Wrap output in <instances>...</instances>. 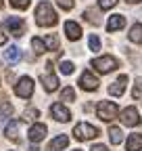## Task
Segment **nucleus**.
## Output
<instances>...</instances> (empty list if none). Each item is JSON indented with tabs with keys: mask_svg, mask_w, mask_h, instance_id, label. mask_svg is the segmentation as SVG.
I'll return each instance as SVG.
<instances>
[{
	"mask_svg": "<svg viewBox=\"0 0 142 151\" xmlns=\"http://www.w3.org/2000/svg\"><path fill=\"white\" fill-rule=\"evenodd\" d=\"M0 111H2L4 116H11V113H13V107H11L9 103H4V105H0Z\"/></svg>",
	"mask_w": 142,
	"mask_h": 151,
	"instance_id": "obj_31",
	"label": "nucleus"
},
{
	"mask_svg": "<svg viewBox=\"0 0 142 151\" xmlns=\"http://www.w3.org/2000/svg\"><path fill=\"white\" fill-rule=\"evenodd\" d=\"M121 122L126 126H138L140 124V116H138V109L136 107H126L121 111Z\"/></svg>",
	"mask_w": 142,
	"mask_h": 151,
	"instance_id": "obj_7",
	"label": "nucleus"
},
{
	"mask_svg": "<svg viewBox=\"0 0 142 151\" xmlns=\"http://www.w3.org/2000/svg\"><path fill=\"white\" fill-rule=\"evenodd\" d=\"M117 105L113 103V101H100L98 105H96V116L102 120V122H111V120H115L117 118Z\"/></svg>",
	"mask_w": 142,
	"mask_h": 151,
	"instance_id": "obj_2",
	"label": "nucleus"
},
{
	"mask_svg": "<svg viewBox=\"0 0 142 151\" xmlns=\"http://www.w3.org/2000/svg\"><path fill=\"white\" fill-rule=\"evenodd\" d=\"M57 21H59L57 11L52 9V4L48 2V0H42V2L38 4V9H36V23H38L40 27H50Z\"/></svg>",
	"mask_w": 142,
	"mask_h": 151,
	"instance_id": "obj_1",
	"label": "nucleus"
},
{
	"mask_svg": "<svg viewBox=\"0 0 142 151\" xmlns=\"http://www.w3.org/2000/svg\"><path fill=\"white\" fill-rule=\"evenodd\" d=\"M67 145H69V137H67V134H59L57 139L50 141L48 149H50V151H61V149H65Z\"/></svg>",
	"mask_w": 142,
	"mask_h": 151,
	"instance_id": "obj_16",
	"label": "nucleus"
},
{
	"mask_svg": "<svg viewBox=\"0 0 142 151\" xmlns=\"http://www.w3.org/2000/svg\"><path fill=\"white\" fill-rule=\"evenodd\" d=\"M4 27H9L15 38H21L23 36V19L21 17H9L4 21Z\"/></svg>",
	"mask_w": 142,
	"mask_h": 151,
	"instance_id": "obj_8",
	"label": "nucleus"
},
{
	"mask_svg": "<svg viewBox=\"0 0 142 151\" xmlns=\"http://www.w3.org/2000/svg\"><path fill=\"white\" fill-rule=\"evenodd\" d=\"M117 4V0H98V6L102 9V11H107V9H113Z\"/></svg>",
	"mask_w": 142,
	"mask_h": 151,
	"instance_id": "obj_28",
	"label": "nucleus"
},
{
	"mask_svg": "<svg viewBox=\"0 0 142 151\" xmlns=\"http://www.w3.org/2000/svg\"><path fill=\"white\" fill-rule=\"evenodd\" d=\"M46 50H59V38L55 36V34H50V36H46Z\"/></svg>",
	"mask_w": 142,
	"mask_h": 151,
	"instance_id": "obj_21",
	"label": "nucleus"
},
{
	"mask_svg": "<svg viewBox=\"0 0 142 151\" xmlns=\"http://www.w3.org/2000/svg\"><path fill=\"white\" fill-rule=\"evenodd\" d=\"M59 69H61V73H65V76H69V73H73V63L71 61H61V65H59Z\"/></svg>",
	"mask_w": 142,
	"mask_h": 151,
	"instance_id": "obj_25",
	"label": "nucleus"
},
{
	"mask_svg": "<svg viewBox=\"0 0 142 151\" xmlns=\"http://www.w3.org/2000/svg\"><path fill=\"white\" fill-rule=\"evenodd\" d=\"M15 92L19 94L21 99H29L31 94H33V80H31V78H27V76H23V78L17 82Z\"/></svg>",
	"mask_w": 142,
	"mask_h": 151,
	"instance_id": "obj_5",
	"label": "nucleus"
},
{
	"mask_svg": "<svg viewBox=\"0 0 142 151\" xmlns=\"http://www.w3.org/2000/svg\"><path fill=\"white\" fill-rule=\"evenodd\" d=\"M50 116L55 118L57 122H69L71 120V113H69V109L63 105V103H55L50 107Z\"/></svg>",
	"mask_w": 142,
	"mask_h": 151,
	"instance_id": "obj_6",
	"label": "nucleus"
},
{
	"mask_svg": "<svg viewBox=\"0 0 142 151\" xmlns=\"http://www.w3.org/2000/svg\"><path fill=\"white\" fill-rule=\"evenodd\" d=\"M31 46H33L36 55H42V52H46V44L40 40V38H33V40H31Z\"/></svg>",
	"mask_w": 142,
	"mask_h": 151,
	"instance_id": "obj_23",
	"label": "nucleus"
},
{
	"mask_svg": "<svg viewBox=\"0 0 142 151\" xmlns=\"http://www.w3.org/2000/svg\"><path fill=\"white\" fill-rule=\"evenodd\" d=\"M38 116H40V111L36 109V107H29V109H25V111H23V120H25V122H33Z\"/></svg>",
	"mask_w": 142,
	"mask_h": 151,
	"instance_id": "obj_22",
	"label": "nucleus"
},
{
	"mask_svg": "<svg viewBox=\"0 0 142 151\" xmlns=\"http://www.w3.org/2000/svg\"><path fill=\"white\" fill-rule=\"evenodd\" d=\"M57 2H59V6H61V9L71 11V9H73V4H75V0H57Z\"/></svg>",
	"mask_w": 142,
	"mask_h": 151,
	"instance_id": "obj_29",
	"label": "nucleus"
},
{
	"mask_svg": "<svg viewBox=\"0 0 142 151\" xmlns=\"http://www.w3.org/2000/svg\"><path fill=\"white\" fill-rule=\"evenodd\" d=\"M88 44H90V50H94V52H96V50H100V40H98V36H96V34H92V36H90Z\"/></svg>",
	"mask_w": 142,
	"mask_h": 151,
	"instance_id": "obj_26",
	"label": "nucleus"
},
{
	"mask_svg": "<svg viewBox=\"0 0 142 151\" xmlns=\"http://www.w3.org/2000/svg\"><path fill=\"white\" fill-rule=\"evenodd\" d=\"M128 2H132V4H136V2H140V0H128Z\"/></svg>",
	"mask_w": 142,
	"mask_h": 151,
	"instance_id": "obj_34",
	"label": "nucleus"
},
{
	"mask_svg": "<svg viewBox=\"0 0 142 151\" xmlns=\"http://www.w3.org/2000/svg\"><path fill=\"white\" fill-rule=\"evenodd\" d=\"M73 137H75L77 141H90V139H96V137H98V128L92 126V124L80 122V124L73 128Z\"/></svg>",
	"mask_w": 142,
	"mask_h": 151,
	"instance_id": "obj_3",
	"label": "nucleus"
},
{
	"mask_svg": "<svg viewBox=\"0 0 142 151\" xmlns=\"http://www.w3.org/2000/svg\"><path fill=\"white\" fill-rule=\"evenodd\" d=\"M126 84H128V76H119V78L109 86V94H113V97H121L123 90H126Z\"/></svg>",
	"mask_w": 142,
	"mask_h": 151,
	"instance_id": "obj_11",
	"label": "nucleus"
},
{
	"mask_svg": "<svg viewBox=\"0 0 142 151\" xmlns=\"http://www.w3.org/2000/svg\"><path fill=\"white\" fill-rule=\"evenodd\" d=\"M90 151H109V149H107L104 145H94V147H92Z\"/></svg>",
	"mask_w": 142,
	"mask_h": 151,
	"instance_id": "obj_32",
	"label": "nucleus"
},
{
	"mask_svg": "<svg viewBox=\"0 0 142 151\" xmlns=\"http://www.w3.org/2000/svg\"><path fill=\"white\" fill-rule=\"evenodd\" d=\"M6 42V36L2 34V25H0V44H4Z\"/></svg>",
	"mask_w": 142,
	"mask_h": 151,
	"instance_id": "obj_33",
	"label": "nucleus"
},
{
	"mask_svg": "<svg viewBox=\"0 0 142 151\" xmlns=\"http://www.w3.org/2000/svg\"><path fill=\"white\" fill-rule=\"evenodd\" d=\"M142 149V134H130L128 137V151H140Z\"/></svg>",
	"mask_w": 142,
	"mask_h": 151,
	"instance_id": "obj_18",
	"label": "nucleus"
},
{
	"mask_svg": "<svg viewBox=\"0 0 142 151\" xmlns=\"http://www.w3.org/2000/svg\"><path fill=\"white\" fill-rule=\"evenodd\" d=\"M80 86H82L84 90H96V88H98V78H96V76H92L90 71H84V73L80 76Z\"/></svg>",
	"mask_w": 142,
	"mask_h": 151,
	"instance_id": "obj_10",
	"label": "nucleus"
},
{
	"mask_svg": "<svg viewBox=\"0 0 142 151\" xmlns=\"http://www.w3.org/2000/svg\"><path fill=\"white\" fill-rule=\"evenodd\" d=\"M2 4H4V0H0V6H2Z\"/></svg>",
	"mask_w": 142,
	"mask_h": 151,
	"instance_id": "obj_35",
	"label": "nucleus"
},
{
	"mask_svg": "<svg viewBox=\"0 0 142 151\" xmlns=\"http://www.w3.org/2000/svg\"><path fill=\"white\" fill-rule=\"evenodd\" d=\"M123 25H126V17H123V15H111L109 23H107V32H117Z\"/></svg>",
	"mask_w": 142,
	"mask_h": 151,
	"instance_id": "obj_13",
	"label": "nucleus"
},
{
	"mask_svg": "<svg viewBox=\"0 0 142 151\" xmlns=\"http://www.w3.org/2000/svg\"><path fill=\"white\" fill-rule=\"evenodd\" d=\"M40 80H42V84H44V88H46L48 92H52V90L59 88V78H57L55 73H44Z\"/></svg>",
	"mask_w": 142,
	"mask_h": 151,
	"instance_id": "obj_14",
	"label": "nucleus"
},
{
	"mask_svg": "<svg viewBox=\"0 0 142 151\" xmlns=\"http://www.w3.org/2000/svg\"><path fill=\"white\" fill-rule=\"evenodd\" d=\"M65 34H67L69 40H80L82 38V27L75 21H67L65 23Z\"/></svg>",
	"mask_w": 142,
	"mask_h": 151,
	"instance_id": "obj_12",
	"label": "nucleus"
},
{
	"mask_svg": "<svg viewBox=\"0 0 142 151\" xmlns=\"http://www.w3.org/2000/svg\"><path fill=\"white\" fill-rule=\"evenodd\" d=\"M132 94H134V99H140L142 97V78H138V84L134 86V92Z\"/></svg>",
	"mask_w": 142,
	"mask_h": 151,
	"instance_id": "obj_30",
	"label": "nucleus"
},
{
	"mask_svg": "<svg viewBox=\"0 0 142 151\" xmlns=\"http://www.w3.org/2000/svg\"><path fill=\"white\" fill-rule=\"evenodd\" d=\"M90 65H92L96 71H100V73H109V71L117 69V59H115V57H111V55H104V57L94 59Z\"/></svg>",
	"mask_w": 142,
	"mask_h": 151,
	"instance_id": "obj_4",
	"label": "nucleus"
},
{
	"mask_svg": "<svg viewBox=\"0 0 142 151\" xmlns=\"http://www.w3.org/2000/svg\"><path fill=\"white\" fill-rule=\"evenodd\" d=\"M130 40H132V42H136V44H140V42H142V23L132 25V29H130Z\"/></svg>",
	"mask_w": 142,
	"mask_h": 151,
	"instance_id": "obj_20",
	"label": "nucleus"
},
{
	"mask_svg": "<svg viewBox=\"0 0 142 151\" xmlns=\"http://www.w3.org/2000/svg\"><path fill=\"white\" fill-rule=\"evenodd\" d=\"M4 59H6L9 63H19V61H21V50L17 48L15 44L6 46V50H4Z\"/></svg>",
	"mask_w": 142,
	"mask_h": 151,
	"instance_id": "obj_15",
	"label": "nucleus"
},
{
	"mask_svg": "<svg viewBox=\"0 0 142 151\" xmlns=\"http://www.w3.org/2000/svg\"><path fill=\"white\" fill-rule=\"evenodd\" d=\"M109 139H111V143H113V145H119V143L123 141V132H121V128L111 126V128H109Z\"/></svg>",
	"mask_w": 142,
	"mask_h": 151,
	"instance_id": "obj_19",
	"label": "nucleus"
},
{
	"mask_svg": "<svg viewBox=\"0 0 142 151\" xmlns=\"http://www.w3.org/2000/svg\"><path fill=\"white\" fill-rule=\"evenodd\" d=\"M46 132H48L46 124H40V122L31 124V128H29V141H31V143H40V141L46 137Z\"/></svg>",
	"mask_w": 142,
	"mask_h": 151,
	"instance_id": "obj_9",
	"label": "nucleus"
},
{
	"mask_svg": "<svg viewBox=\"0 0 142 151\" xmlns=\"http://www.w3.org/2000/svg\"><path fill=\"white\" fill-rule=\"evenodd\" d=\"M73 99H75V90L71 88V86L63 88V92H61V101H73Z\"/></svg>",
	"mask_w": 142,
	"mask_h": 151,
	"instance_id": "obj_24",
	"label": "nucleus"
},
{
	"mask_svg": "<svg viewBox=\"0 0 142 151\" xmlns=\"http://www.w3.org/2000/svg\"><path fill=\"white\" fill-rule=\"evenodd\" d=\"M73 151H82V149H73Z\"/></svg>",
	"mask_w": 142,
	"mask_h": 151,
	"instance_id": "obj_36",
	"label": "nucleus"
},
{
	"mask_svg": "<svg viewBox=\"0 0 142 151\" xmlns=\"http://www.w3.org/2000/svg\"><path fill=\"white\" fill-rule=\"evenodd\" d=\"M4 134H6V139H11V141H17V139H19V122H17V120H11V122L6 124V128H4Z\"/></svg>",
	"mask_w": 142,
	"mask_h": 151,
	"instance_id": "obj_17",
	"label": "nucleus"
},
{
	"mask_svg": "<svg viewBox=\"0 0 142 151\" xmlns=\"http://www.w3.org/2000/svg\"><path fill=\"white\" fill-rule=\"evenodd\" d=\"M11 4H13L15 9H19V11H25V9L29 6V0H11Z\"/></svg>",
	"mask_w": 142,
	"mask_h": 151,
	"instance_id": "obj_27",
	"label": "nucleus"
}]
</instances>
